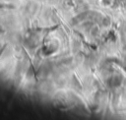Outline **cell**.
Returning <instances> with one entry per match:
<instances>
[{"mask_svg":"<svg viewBox=\"0 0 126 120\" xmlns=\"http://www.w3.org/2000/svg\"><path fill=\"white\" fill-rule=\"evenodd\" d=\"M120 83H121V78L119 76H114L109 79V85L111 87H117L120 85Z\"/></svg>","mask_w":126,"mask_h":120,"instance_id":"1","label":"cell"}]
</instances>
